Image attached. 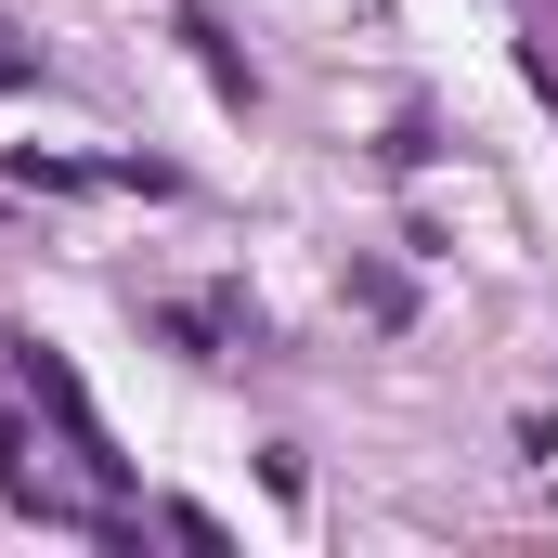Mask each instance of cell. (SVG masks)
Instances as JSON below:
<instances>
[{
    "mask_svg": "<svg viewBox=\"0 0 558 558\" xmlns=\"http://www.w3.org/2000/svg\"><path fill=\"white\" fill-rule=\"evenodd\" d=\"M0 494H13V507H39V520H92V494H65V481L39 468V441H26L13 416H0Z\"/></svg>",
    "mask_w": 558,
    "mask_h": 558,
    "instance_id": "obj_1",
    "label": "cell"
},
{
    "mask_svg": "<svg viewBox=\"0 0 558 558\" xmlns=\"http://www.w3.org/2000/svg\"><path fill=\"white\" fill-rule=\"evenodd\" d=\"M13 78H39V52H26V39L0 26V92H13Z\"/></svg>",
    "mask_w": 558,
    "mask_h": 558,
    "instance_id": "obj_2",
    "label": "cell"
}]
</instances>
